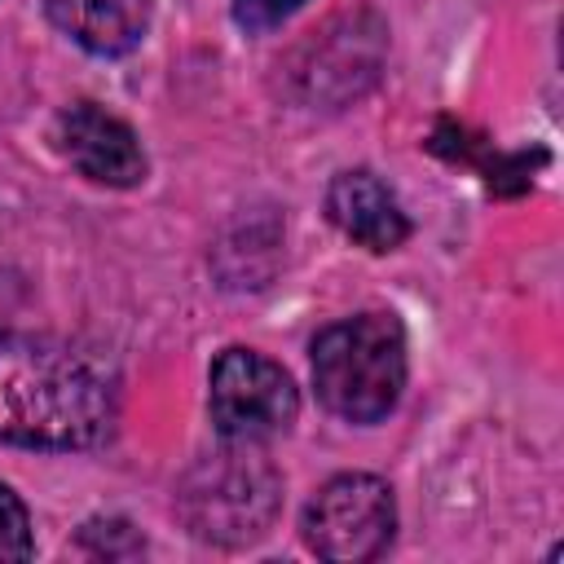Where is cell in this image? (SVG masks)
Instances as JSON below:
<instances>
[{
    "mask_svg": "<svg viewBox=\"0 0 564 564\" xmlns=\"http://www.w3.org/2000/svg\"><path fill=\"white\" fill-rule=\"evenodd\" d=\"M304 0H234V22L242 31H269L282 18H291Z\"/></svg>",
    "mask_w": 564,
    "mask_h": 564,
    "instance_id": "30bf717a",
    "label": "cell"
},
{
    "mask_svg": "<svg viewBox=\"0 0 564 564\" xmlns=\"http://www.w3.org/2000/svg\"><path fill=\"white\" fill-rule=\"evenodd\" d=\"M326 216L344 238H352L366 251H397L410 238V220L397 203V194L370 172V167H348L330 181L326 189Z\"/></svg>",
    "mask_w": 564,
    "mask_h": 564,
    "instance_id": "52a82bcc",
    "label": "cell"
},
{
    "mask_svg": "<svg viewBox=\"0 0 564 564\" xmlns=\"http://www.w3.org/2000/svg\"><path fill=\"white\" fill-rule=\"evenodd\" d=\"M119 375L75 339L0 330V441L26 449H93L115 432Z\"/></svg>",
    "mask_w": 564,
    "mask_h": 564,
    "instance_id": "6da1fadb",
    "label": "cell"
},
{
    "mask_svg": "<svg viewBox=\"0 0 564 564\" xmlns=\"http://www.w3.org/2000/svg\"><path fill=\"white\" fill-rule=\"evenodd\" d=\"M317 401L348 423H379L405 388V330L392 313H357L330 322L313 339Z\"/></svg>",
    "mask_w": 564,
    "mask_h": 564,
    "instance_id": "7a4b0ae2",
    "label": "cell"
},
{
    "mask_svg": "<svg viewBox=\"0 0 564 564\" xmlns=\"http://www.w3.org/2000/svg\"><path fill=\"white\" fill-rule=\"evenodd\" d=\"M57 141L62 154L70 159V167L79 176H88L93 185H110V189H132L137 181H145V150L137 141V132L101 110L97 101H75L57 115Z\"/></svg>",
    "mask_w": 564,
    "mask_h": 564,
    "instance_id": "8992f818",
    "label": "cell"
},
{
    "mask_svg": "<svg viewBox=\"0 0 564 564\" xmlns=\"http://www.w3.org/2000/svg\"><path fill=\"white\" fill-rule=\"evenodd\" d=\"M44 13L93 57H123L150 31V0H44Z\"/></svg>",
    "mask_w": 564,
    "mask_h": 564,
    "instance_id": "ba28073f",
    "label": "cell"
},
{
    "mask_svg": "<svg viewBox=\"0 0 564 564\" xmlns=\"http://www.w3.org/2000/svg\"><path fill=\"white\" fill-rule=\"evenodd\" d=\"M212 423L220 441H251L264 445L282 436L300 414V392L291 375L256 352V348H225L212 366Z\"/></svg>",
    "mask_w": 564,
    "mask_h": 564,
    "instance_id": "277c9868",
    "label": "cell"
},
{
    "mask_svg": "<svg viewBox=\"0 0 564 564\" xmlns=\"http://www.w3.org/2000/svg\"><path fill=\"white\" fill-rule=\"evenodd\" d=\"M278 502L282 476L251 441H225V449L198 458L176 489L185 529L216 546H247L264 538Z\"/></svg>",
    "mask_w": 564,
    "mask_h": 564,
    "instance_id": "3957f363",
    "label": "cell"
},
{
    "mask_svg": "<svg viewBox=\"0 0 564 564\" xmlns=\"http://www.w3.org/2000/svg\"><path fill=\"white\" fill-rule=\"evenodd\" d=\"M35 555V538H31V520L22 498L0 485V564L4 560H31Z\"/></svg>",
    "mask_w": 564,
    "mask_h": 564,
    "instance_id": "9c48e42d",
    "label": "cell"
},
{
    "mask_svg": "<svg viewBox=\"0 0 564 564\" xmlns=\"http://www.w3.org/2000/svg\"><path fill=\"white\" fill-rule=\"evenodd\" d=\"M300 529L308 551H317L322 560H335V564L375 560L388 551L397 529L392 489L370 471H344L313 494Z\"/></svg>",
    "mask_w": 564,
    "mask_h": 564,
    "instance_id": "5b68a950",
    "label": "cell"
}]
</instances>
